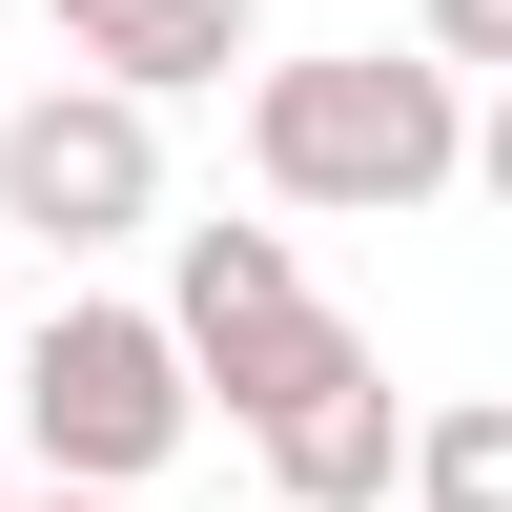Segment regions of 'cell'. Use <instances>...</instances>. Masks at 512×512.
Wrapping results in <instances>:
<instances>
[{
  "label": "cell",
  "instance_id": "5",
  "mask_svg": "<svg viewBox=\"0 0 512 512\" xmlns=\"http://www.w3.org/2000/svg\"><path fill=\"white\" fill-rule=\"evenodd\" d=\"M246 451H267V512H369V492H390V451H410V410H390V349H369V369H328L308 410H267Z\"/></svg>",
  "mask_w": 512,
  "mask_h": 512
},
{
  "label": "cell",
  "instance_id": "8",
  "mask_svg": "<svg viewBox=\"0 0 512 512\" xmlns=\"http://www.w3.org/2000/svg\"><path fill=\"white\" fill-rule=\"evenodd\" d=\"M410 62H451V82H512V0H410Z\"/></svg>",
  "mask_w": 512,
  "mask_h": 512
},
{
  "label": "cell",
  "instance_id": "1",
  "mask_svg": "<svg viewBox=\"0 0 512 512\" xmlns=\"http://www.w3.org/2000/svg\"><path fill=\"white\" fill-rule=\"evenodd\" d=\"M246 164H267V205H308V226H390V205H431L451 164H472V82L410 62V41L267 62L246 82Z\"/></svg>",
  "mask_w": 512,
  "mask_h": 512
},
{
  "label": "cell",
  "instance_id": "2",
  "mask_svg": "<svg viewBox=\"0 0 512 512\" xmlns=\"http://www.w3.org/2000/svg\"><path fill=\"white\" fill-rule=\"evenodd\" d=\"M0 369H21V451H41V492H144L164 451L205 431L164 308H103V287H62L41 328H0Z\"/></svg>",
  "mask_w": 512,
  "mask_h": 512
},
{
  "label": "cell",
  "instance_id": "11",
  "mask_svg": "<svg viewBox=\"0 0 512 512\" xmlns=\"http://www.w3.org/2000/svg\"><path fill=\"white\" fill-rule=\"evenodd\" d=\"M0 512H21V472H0Z\"/></svg>",
  "mask_w": 512,
  "mask_h": 512
},
{
  "label": "cell",
  "instance_id": "10",
  "mask_svg": "<svg viewBox=\"0 0 512 512\" xmlns=\"http://www.w3.org/2000/svg\"><path fill=\"white\" fill-rule=\"evenodd\" d=\"M21 512H144V492H21Z\"/></svg>",
  "mask_w": 512,
  "mask_h": 512
},
{
  "label": "cell",
  "instance_id": "6",
  "mask_svg": "<svg viewBox=\"0 0 512 512\" xmlns=\"http://www.w3.org/2000/svg\"><path fill=\"white\" fill-rule=\"evenodd\" d=\"M328 369H369V328H349V308H308V287H287V308H246V328H205V349H185V390L226 410V431H267V410H308Z\"/></svg>",
  "mask_w": 512,
  "mask_h": 512
},
{
  "label": "cell",
  "instance_id": "7",
  "mask_svg": "<svg viewBox=\"0 0 512 512\" xmlns=\"http://www.w3.org/2000/svg\"><path fill=\"white\" fill-rule=\"evenodd\" d=\"M390 492H410V512H512V390H451V410H410Z\"/></svg>",
  "mask_w": 512,
  "mask_h": 512
},
{
  "label": "cell",
  "instance_id": "3",
  "mask_svg": "<svg viewBox=\"0 0 512 512\" xmlns=\"http://www.w3.org/2000/svg\"><path fill=\"white\" fill-rule=\"evenodd\" d=\"M0 226H41L82 267V246L164 226V103H123V82H41V103H0Z\"/></svg>",
  "mask_w": 512,
  "mask_h": 512
},
{
  "label": "cell",
  "instance_id": "4",
  "mask_svg": "<svg viewBox=\"0 0 512 512\" xmlns=\"http://www.w3.org/2000/svg\"><path fill=\"white\" fill-rule=\"evenodd\" d=\"M41 21H62V62L123 82V103H185V82L267 62V0H41Z\"/></svg>",
  "mask_w": 512,
  "mask_h": 512
},
{
  "label": "cell",
  "instance_id": "9",
  "mask_svg": "<svg viewBox=\"0 0 512 512\" xmlns=\"http://www.w3.org/2000/svg\"><path fill=\"white\" fill-rule=\"evenodd\" d=\"M451 185H492V205H512V82L472 103V164H451Z\"/></svg>",
  "mask_w": 512,
  "mask_h": 512
}]
</instances>
